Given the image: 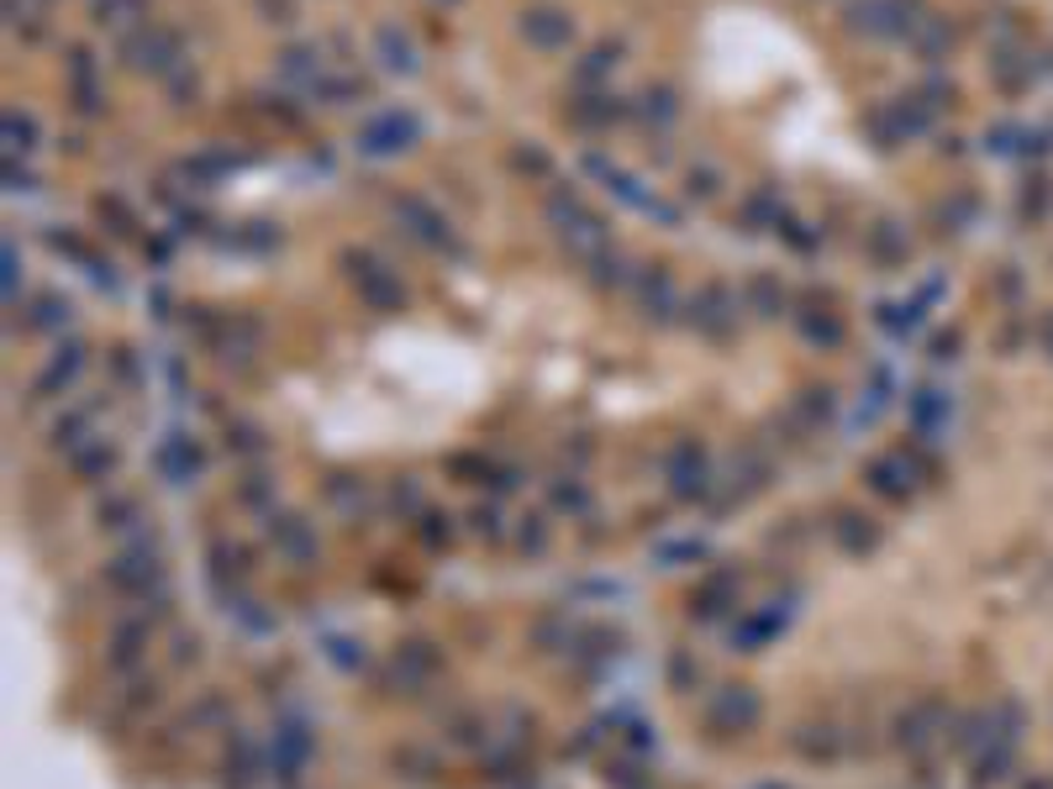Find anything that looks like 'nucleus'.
<instances>
[{
  "instance_id": "34",
  "label": "nucleus",
  "mask_w": 1053,
  "mask_h": 789,
  "mask_svg": "<svg viewBox=\"0 0 1053 789\" xmlns=\"http://www.w3.org/2000/svg\"><path fill=\"white\" fill-rule=\"evenodd\" d=\"M743 301H748V311H759V316H780V311H785V285H780L774 274H748Z\"/></svg>"
},
{
  "instance_id": "6",
  "label": "nucleus",
  "mask_w": 1053,
  "mask_h": 789,
  "mask_svg": "<svg viewBox=\"0 0 1053 789\" xmlns=\"http://www.w3.org/2000/svg\"><path fill=\"white\" fill-rule=\"evenodd\" d=\"M580 164H585V175H595V179H601V185H606V190H612V196L622 200V206H633V211H648V217H658V221H664V227H675V221H680V217H675V211H669V206H664V200H658V196H648V190H643V185H637V179L627 175L622 164H612V158H606V154H585V158H580Z\"/></svg>"
},
{
  "instance_id": "58",
  "label": "nucleus",
  "mask_w": 1053,
  "mask_h": 789,
  "mask_svg": "<svg viewBox=\"0 0 1053 789\" xmlns=\"http://www.w3.org/2000/svg\"><path fill=\"white\" fill-rule=\"evenodd\" d=\"M6 190H11V196L22 190V196H27V190H38V179L27 175V169H17V158H6Z\"/></svg>"
},
{
  "instance_id": "25",
  "label": "nucleus",
  "mask_w": 1053,
  "mask_h": 789,
  "mask_svg": "<svg viewBox=\"0 0 1053 789\" xmlns=\"http://www.w3.org/2000/svg\"><path fill=\"white\" fill-rule=\"evenodd\" d=\"M864 253H869L879 269H896V263H906V253H911L906 227H900V221H875V227L864 232Z\"/></svg>"
},
{
  "instance_id": "1",
  "label": "nucleus",
  "mask_w": 1053,
  "mask_h": 789,
  "mask_svg": "<svg viewBox=\"0 0 1053 789\" xmlns=\"http://www.w3.org/2000/svg\"><path fill=\"white\" fill-rule=\"evenodd\" d=\"M106 585L116 595H127V600H137L143 606V616L148 611H164V600H169V585H164V564H158V548L148 543V537H137L132 548H122L116 558L106 564Z\"/></svg>"
},
{
  "instance_id": "33",
  "label": "nucleus",
  "mask_w": 1053,
  "mask_h": 789,
  "mask_svg": "<svg viewBox=\"0 0 1053 789\" xmlns=\"http://www.w3.org/2000/svg\"><path fill=\"white\" fill-rule=\"evenodd\" d=\"M90 438H95V406H74V411L53 421V448H64V453H74Z\"/></svg>"
},
{
  "instance_id": "20",
  "label": "nucleus",
  "mask_w": 1053,
  "mask_h": 789,
  "mask_svg": "<svg viewBox=\"0 0 1053 789\" xmlns=\"http://www.w3.org/2000/svg\"><path fill=\"white\" fill-rule=\"evenodd\" d=\"M637 306L648 311L654 322H675V311H680V290H675V280H669V269H643L637 274Z\"/></svg>"
},
{
  "instance_id": "56",
  "label": "nucleus",
  "mask_w": 1053,
  "mask_h": 789,
  "mask_svg": "<svg viewBox=\"0 0 1053 789\" xmlns=\"http://www.w3.org/2000/svg\"><path fill=\"white\" fill-rule=\"evenodd\" d=\"M511 164H517V169H526V175H549V154H543V148H517V154H511Z\"/></svg>"
},
{
  "instance_id": "51",
  "label": "nucleus",
  "mask_w": 1053,
  "mask_h": 789,
  "mask_svg": "<svg viewBox=\"0 0 1053 789\" xmlns=\"http://www.w3.org/2000/svg\"><path fill=\"white\" fill-rule=\"evenodd\" d=\"M517 548H522V553H543V548H549V526H543V516H522V526H517Z\"/></svg>"
},
{
  "instance_id": "49",
  "label": "nucleus",
  "mask_w": 1053,
  "mask_h": 789,
  "mask_svg": "<svg viewBox=\"0 0 1053 789\" xmlns=\"http://www.w3.org/2000/svg\"><path fill=\"white\" fill-rule=\"evenodd\" d=\"M938 411H943L938 390H917V394H911V421H917V432H932V427H938Z\"/></svg>"
},
{
  "instance_id": "2",
  "label": "nucleus",
  "mask_w": 1053,
  "mask_h": 789,
  "mask_svg": "<svg viewBox=\"0 0 1053 789\" xmlns=\"http://www.w3.org/2000/svg\"><path fill=\"white\" fill-rule=\"evenodd\" d=\"M549 221H553V232L564 238V248H570L580 263H595L606 248H612V227L595 217V211L574 196V190H553V196H549Z\"/></svg>"
},
{
  "instance_id": "54",
  "label": "nucleus",
  "mask_w": 1053,
  "mask_h": 789,
  "mask_svg": "<svg viewBox=\"0 0 1053 789\" xmlns=\"http://www.w3.org/2000/svg\"><path fill=\"white\" fill-rule=\"evenodd\" d=\"M469 526L480 532L484 543H501V516H496V505H475V511H469Z\"/></svg>"
},
{
  "instance_id": "7",
  "label": "nucleus",
  "mask_w": 1053,
  "mask_h": 789,
  "mask_svg": "<svg viewBox=\"0 0 1053 789\" xmlns=\"http://www.w3.org/2000/svg\"><path fill=\"white\" fill-rule=\"evenodd\" d=\"M664 480L675 490V501H706L711 495V463H706V448L696 438H680L664 459Z\"/></svg>"
},
{
  "instance_id": "44",
  "label": "nucleus",
  "mask_w": 1053,
  "mask_h": 789,
  "mask_svg": "<svg viewBox=\"0 0 1053 789\" xmlns=\"http://www.w3.org/2000/svg\"><path fill=\"white\" fill-rule=\"evenodd\" d=\"M917 322H921V306H911V301H890V306H879V327L890 332V337H906Z\"/></svg>"
},
{
  "instance_id": "18",
  "label": "nucleus",
  "mask_w": 1053,
  "mask_h": 789,
  "mask_svg": "<svg viewBox=\"0 0 1053 789\" xmlns=\"http://www.w3.org/2000/svg\"><path fill=\"white\" fill-rule=\"evenodd\" d=\"M116 463H122V448H116L106 432H95L90 442H80V448L69 453V474L80 484H106L111 474H116Z\"/></svg>"
},
{
  "instance_id": "22",
  "label": "nucleus",
  "mask_w": 1053,
  "mask_h": 789,
  "mask_svg": "<svg viewBox=\"0 0 1053 789\" xmlns=\"http://www.w3.org/2000/svg\"><path fill=\"white\" fill-rule=\"evenodd\" d=\"M69 95H74L80 116H101V80H95V53L90 48L69 53Z\"/></svg>"
},
{
  "instance_id": "29",
  "label": "nucleus",
  "mask_w": 1053,
  "mask_h": 789,
  "mask_svg": "<svg viewBox=\"0 0 1053 789\" xmlns=\"http://www.w3.org/2000/svg\"><path fill=\"white\" fill-rule=\"evenodd\" d=\"M438 663H442V658H438V648H432V642H406V648L395 653L390 669H395V680H400V684H427Z\"/></svg>"
},
{
  "instance_id": "40",
  "label": "nucleus",
  "mask_w": 1053,
  "mask_h": 789,
  "mask_svg": "<svg viewBox=\"0 0 1053 789\" xmlns=\"http://www.w3.org/2000/svg\"><path fill=\"white\" fill-rule=\"evenodd\" d=\"M280 69H285L290 80H306V85H316V80H322V53H316V48H306V43H295V48H285V53H280Z\"/></svg>"
},
{
  "instance_id": "52",
  "label": "nucleus",
  "mask_w": 1053,
  "mask_h": 789,
  "mask_svg": "<svg viewBox=\"0 0 1053 789\" xmlns=\"http://www.w3.org/2000/svg\"><path fill=\"white\" fill-rule=\"evenodd\" d=\"M669 680H675V690H696L701 684V663L690 653H675L669 658Z\"/></svg>"
},
{
  "instance_id": "23",
  "label": "nucleus",
  "mask_w": 1053,
  "mask_h": 789,
  "mask_svg": "<svg viewBox=\"0 0 1053 789\" xmlns=\"http://www.w3.org/2000/svg\"><path fill=\"white\" fill-rule=\"evenodd\" d=\"M833 537H837V548L858 558V553L879 548V522L869 516V511H848V505H843V511L833 516Z\"/></svg>"
},
{
  "instance_id": "30",
  "label": "nucleus",
  "mask_w": 1053,
  "mask_h": 789,
  "mask_svg": "<svg viewBox=\"0 0 1053 789\" xmlns=\"http://www.w3.org/2000/svg\"><path fill=\"white\" fill-rule=\"evenodd\" d=\"M785 627V611H759V616H743L738 627H732V653H759L769 637Z\"/></svg>"
},
{
  "instance_id": "8",
  "label": "nucleus",
  "mask_w": 1053,
  "mask_h": 789,
  "mask_svg": "<svg viewBox=\"0 0 1053 789\" xmlns=\"http://www.w3.org/2000/svg\"><path fill=\"white\" fill-rule=\"evenodd\" d=\"M395 221L411 232L417 242H427V248H438V253H463L459 232H453V221L442 217L438 206H427L421 196H395Z\"/></svg>"
},
{
  "instance_id": "27",
  "label": "nucleus",
  "mask_w": 1053,
  "mask_h": 789,
  "mask_svg": "<svg viewBox=\"0 0 1053 789\" xmlns=\"http://www.w3.org/2000/svg\"><path fill=\"white\" fill-rule=\"evenodd\" d=\"M795 327H801V337L812 343V348H843V337H848V327H843V316L837 311H795Z\"/></svg>"
},
{
  "instance_id": "36",
  "label": "nucleus",
  "mask_w": 1053,
  "mask_h": 789,
  "mask_svg": "<svg viewBox=\"0 0 1053 789\" xmlns=\"http://www.w3.org/2000/svg\"><path fill=\"white\" fill-rule=\"evenodd\" d=\"M95 516H101V526H106V532H137V526L148 522V516H143V501H137V495H106Z\"/></svg>"
},
{
  "instance_id": "47",
  "label": "nucleus",
  "mask_w": 1053,
  "mask_h": 789,
  "mask_svg": "<svg viewBox=\"0 0 1053 789\" xmlns=\"http://www.w3.org/2000/svg\"><path fill=\"white\" fill-rule=\"evenodd\" d=\"M549 495H553V505H559V511H574V516H585V511H591V490H585L580 480H570V484L553 480Z\"/></svg>"
},
{
  "instance_id": "28",
  "label": "nucleus",
  "mask_w": 1053,
  "mask_h": 789,
  "mask_svg": "<svg viewBox=\"0 0 1053 789\" xmlns=\"http://www.w3.org/2000/svg\"><path fill=\"white\" fill-rule=\"evenodd\" d=\"M90 22L111 27V32H137L148 22V0H95L90 6Z\"/></svg>"
},
{
  "instance_id": "43",
  "label": "nucleus",
  "mask_w": 1053,
  "mask_h": 789,
  "mask_svg": "<svg viewBox=\"0 0 1053 789\" xmlns=\"http://www.w3.org/2000/svg\"><path fill=\"white\" fill-rule=\"evenodd\" d=\"M238 501L248 505V511H274V480H263V474H242V484H238Z\"/></svg>"
},
{
  "instance_id": "37",
  "label": "nucleus",
  "mask_w": 1053,
  "mask_h": 789,
  "mask_svg": "<svg viewBox=\"0 0 1053 789\" xmlns=\"http://www.w3.org/2000/svg\"><path fill=\"white\" fill-rule=\"evenodd\" d=\"M0 127H6V154H11V158H17V154H32V148H38V116H32V111L11 106Z\"/></svg>"
},
{
  "instance_id": "41",
  "label": "nucleus",
  "mask_w": 1053,
  "mask_h": 789,
  "mask_svg": "<svg viewBox=\"0 0 1053 789\" xmlns=\"http://www.w3.org/2000/svg\"><path fill=\"white\" fill-rule=\"evenodd\" d=\"M69 316H74V306H69L64 295H38L27 322H32L38 332H59V327H69Z\"/></svg>"
},
{
  "instance_id": "15",
  "label": "nucleus",
  "mask_w": 1053,
  "mask_h": 789,
  "mask_svg": "<svg viewBox=\"0 0 1053 789\" xmlns=\"http://www.w3.org/2000/svg\"><path fill=\"white\" fill-rule=\"evenodd\" d=\"M311 747H316V737H311L306 722H285L274 726V743H269V768L280 774V785H295V774L306 768Z\"/></svg>"
},
{
  "instance_id": "9",
  "label": "nucleus",
  "mask_w": 1053,
  "mask_h": 789,
  "mask_svg": "<svg viewBox=\"0 0 1053 789\" xmlns=\"http://www.w3.org/2000/svg\"><path fill=\"white\" fill-rule=\"evenodd\" d=\"M759 716H764V701H759V690H748V684H722V690L711 695V705H706V726L722 732V737L753 732Z\"/></svg>"
},
{
  "instance_id": "17",
  "label": "nucleus",
  "mask_w": 1053,
  "mask_h": 789,
  "mask_svg": "<svg viewBox=\"0 0 1053 789\" xmlns=\"http://www.w3.org/2000/svg\"><path fill=\"white\" fill-rule=\"evenodd\" d=\"M154 463L169 484H196L200 469H206V453H200V442L190 438V432H169V438L154 448Z\"/></svg>"
},
{
  "instance_id": "12",
  "label": "nucleus",
  "mask_w": 1053,
  "mask_h": 789,
  "mask_svg": "<svg viewBox=\"0 0 1053 789\" xmlns=\"http://www.w3.org/2000/svg\"><path fill=\"white\" fill-rule=\"evenodd\" d=\"M690 327L701 332V337H732V327H738V295L727 285H701L696 290V301H690Z\"/></svg>"
},
{
  "instance_id": "35",
  "label": "nucleus",
  "mask_w": 1053,
  "mask_h": 789,
  "mask_svg": "<svg viewBox=\"0 0 1053 789\" xmlns=\"http://www.w3.org/2000/svg\"><path fill=\"white\" fill-rule=\"evenodd\" d=\"M932 716H943V705H938V701H917L911 711H900V716H896V743L900 747H921L927 737H932V732H927V722H932Z\"/></svg>"
},
{
  "instance_id": "11",
  "label": "nucleus",
  "mask_w": 1053,
  "mask_h": 789,
  "mask_svg": "<svg viewBox=\"0 0 1053 789\" xmlns=\"http://www.w3.org/2000/svg\"><path fill=\"white\" fill-rule=\"evenodd\" d=\"M843 22L864 32V38H906L911 32V6L906 0H848L843 6Z\"/></svg>"
},
{
  "instance_id": "46",
  "label": "nucleus",
  "mask_w": 1053,
  "mask_h": 789,
  "mask_svg": "<svg viewBox=\"0 0 1053 789\" xmlns=\"http://www.w3.org/2000/svg\"><path fill=\"white\" fill-rule=\"evenodd\" d=\"M227 448H232V453H242V459H263V453H269L263 432H259V427H248V421L227 427Z\"/></svg>"
},
{
  "instance_id": "14",
  "label": "nucleus",
  "mask_w": 1053,
  "mask_h": 789,
  "mask_svg": "<svg viewBox=\"0 0 1053 789\" xmlns=\"http://www.w3.org/2000/svg\"><path fill=\"white\" fill-rule=\"evenodd\" d=\"M522 38L538 53H564L574 43V17L559 6H526L522 11Z\"/></svg>"
},
{
  "instance_id": "5",
  "label": "nucleus",
  "mask_w": 1053,
  "mask_h": 789,
  "mask_svg": "<svg viewBox=\"0 0 1053 789\" xmlns=\"http://www.w3.org/2000/svg\"><path fill=\"white\" fill-rule=\"evenodd\" d=\"M417 143H421L417 111H400V106L379 111V116H369V122L358 127V154H369V158H395V154H406V148H417Z\"/></svg>"
},
{
  "instance_id": "63",
  "label": "nucleus",
  "mask_w": 1053,
  "mask_h": 789,
  "mask_svg": "<svg viewBox=\"0 0 1053 789\" xmlns=\"http://www.w3.org/2000/svg\"><path fill=\"white\" fill-rule=\"evenodd\" d=\"M285 789H290V785H285Z\"/></svg>"
},
{
  "instance_id": "21",
  "label": "nucleus",
  "mask_w": 1053,
  "mask_h": 789,
  "mask_svg": "<svg viewBox=\"0 0 1053 789\" xmlns=\"http://www.w3.org/2000/svg\"><path fill=\"white\" fill-rule=\"evenodd\" d=\"M732 606H738V574L717 569L701 579V590L690 600V616H696V621H717V616H727Z\"/></svg>"
},
{
  "instance_id": "53",
  "label": "nucleus",
  "mask_w": 1053,
  "mask_h": 789,
  "mask_svg": "<svg viewBox=\"0 0 1053 789\" xmlns=\"http://www.w3.org/2000/svg\"><path fill=\"white\" fill-rule=\"evenodd\" d=\"M101 217H111V232H122V238H132V227H137V217L116 196H101Z\"/></svg>"
},
{
  "instance_id": "39",
  "label": "nucleus",
  "mask_w": 1053,
  "mask_h": 789,
  "mask_svg": "<svg viewBox=\"0 0 1053 789\" xmlns=\"http://www.w3.org/2000/svg\"><path fill=\"white\" fill-rule=\"evenodd\" d=\"M612 69H616V43H601V48H591V53L574 64V85L591 90V85H601Z\"/></svg>"
},
{
  "instance_id": "26",
  "label": "nucleus",
  "mask_w": 1053,
  "mask_h": 789,
  "mask_svg": "<svg viewBox=\"0 0 1053 789\" xmlns=\"http://www.w3.org/2000/svg\"><path fill=\"white\" fill-rule=\"evenodd\" d=\"M253 779H259V747H253V737L232 732V747H227V758H221V785L248 789Z\"/></svg>"
},
{
  "instance_id": "42",
  "label": "nucleus",
  "mask_w": 1053,
  "mask_h": 789,
  "mask_svg": "<svg viewBox=\"0 0 1053 789\" xmlns=\"http://www.w3.org/2000/svg\"><path fill=\"white\" fill-rule=\"evenodd\" d=\"M643 116H648V122H658V127H669V122L680 116V101H675V90H669V85L643 90Z\"/></svg>"
},
{
  "instance_id": "13",
  "label": "nucleus",
  "mask_w": 1053,
  "mask_h": 789,
  "mask_svg": "<svg viewBox=\"0 0 1053 789\" xmlns=\"http://www.w3.org/2000/svg\"><path fill=\"white\" fill-rule=\"evenodd\" d=\"M917 463L906 459V453H879V459H869L864 463V484L875 490L879 501H911L917 495Z\"/></svg>"
},
{
  "instance_id": "3",
  "label": "nucleus",
  "mask_w": 1053,
  "mask_h": 789,
  "mask_svg": "<svg viewBox=\"0 0 1053 789\" xmlns=\"http://www.w3.org/2000/svg\"><path fill=\"white\" fill-rule=\"evenodd\" d=\"M122 59H127V69H137V74L175 80L179 69H185V38L164 22H143L137 32L122 38Z\"/></svg>"
},
{
  "instance_id": "45",
  "label": "nucleus",
  "mask_w": 1053,
  "mask_h": 789,
  "mask_svg": "<svg viewBox=\"0 0 1053 789\" xmlns=\"http://www.w3.org/2000/svg\"><path fill=\"white\" fill-rule=\"evenodd\" d=\"M417 537L427 543V548H448V543H453V516H448V511H442V516L438 511H421Z\"/></svg>"
},
{
  "instance_id": "60",
  "label": "nucleus",
  "mask_w": 1053,
  "mask_h": 789,
  "mask_svg": "<svg viewBox=\"0 0 1053 789\" xmlns=\"http://www.w3.org/2000/svg\"><path fill=\"white\" fill-rule=\"evenodd\" d=\"M175 658H179V663H196V658H200V637H185V632H179V637H175Z\"/></svg>"
},
{
  "instance_id": "50",
  "label": "nucleus",
  "mask_w": 1053,
  "mask_h": 789,
  "mask_svg": "<svg viewBox=\"0 0 1053 789\" xmlns=\"http://www.w3.org/2000/svg\"><path fill=\"white\" fill-rule=\"evenodd\" d=\"M591 274H595V285H627V263H622L616 248H606V253L591 263Z\"/></svg>"
},
{
  "instance_id": "24",
  "label": "nucleus",
  "mask_w": 1053,
  "mask_h": 789,
  "mask_svg": "<svg viewBox=\"0 0 1053 789\" xmlns=\"http://www.w3.org/2000/svg\"><path fill=\"white\" fill-rule=\"evenodd\" d=\"M374 53H379V64L390 69V74H417V43H411L395 22L374 27Z\"/></svg>"
},
{
  "instance_id": "57",
  "label": "nucleus",
  "mask_w": 1053,
  "mask_h": 789,
  "mask_svg": "<svg viewBox=\"0 0 1053 789\" xmlns=\"http://www.w3.org/2000/svg\"><path fill=\"white\" fill-rule=\"evenodd\" d=\"M685 185H690V196H701V200H711V196H717V190H722V185H717V175H711V169H690V175H685Z\"/></svg>"
},
{
  "instance_id": "38",
  "label": "nucleus",
  "mask_w": 1053,
  "mask_h": 789,
  "mask_svg": "<svg viewBox=\"0 0 1053 789\" xmlns=\"http://www.w3.org/2000/svg\"><path fill=\"white\" fill-rule=\"evenodd\" d=\"M837 411V394L833 390H801L795 394V421L806 427V432H816V427H827Z\"/></svg>"
},
{
  "instance_id": "16",
  "label": "nucleus",
  "mask_w": 1053,
  "mask_h": 789,
  "mask_svg": "<svg viewBox=\"0 0 1053 789\" xmlns=\"http://www.w3.org/2000/svg\"><path fill=\"white\" fill-rule=\"evenodd\" d=\"M263 526H269V543L285 553V564H295V569L316 564V532H311V522L290 516V511H269Z\"/></svg>"
},
{
  "instance_id": "19",
  "label": "nucleus",
  "mask_w": 1053,
  "mask_h": 789,
  "mask_svg": "<svg viewBox=\"0 0 1053 789\" xmlns=\"http://www.w3.org/2000/svg\"><path fill=\"white\" fill-rule=\"evenodd\" d=\"M80 374H85V348H80V343H64V348H59L43 369H38L32 394H38V400H53V394L74 390V385H80Z\"/></svg>"
},
{
  "instance_id": "61",
  "label": "nucleus",
  "mask_w": 1053,
  "mask_h": 789,
  "mask_svg": "<svg viewBox=\"0 0 1053 789\" xmlns=\"http://www.w3.org/2000/svg\"><path fill=\"white\" fill-rule=\"evenodd\" d=\"M6 295L17 301V242H6Z\"/></svg>"
},
{
  "instance_id": "62",
  "label": "nucleus",
  "mask_w": 1053,
  "mask_h": 789,
  "mask_svg": "<svg viewBox=\"0 0 1053 789\" xmlns=\"http://www.w3.org/2000/svg\"><path fill=\"white\" fill-rule=\"evenodd\" d=\"M953 348H959V337H938V343H932V358H953Z\"/></svg>"
},
{
  "instance_id": "31",
  "label": "nucleus",
  "mask_w": 1053,
  "mask_h": 789,
  "mask_svg": "<svg viewBox=\"0 0 1053 789\" xmlns=\"http://www.w3.org/2000/svg\"><path fill=\"white\" fill-rule=\"evenodd\" d=\"M790 747H795L806 764H833L837 753H843V737H837V726H801V732L790 737Z\"/></svg>"
},
{
  "instance_id": "55",
  "label": "nucleus",
  "mask_w": 1053,
  "mask_h": 789,
  "mask_svg": "<svg viewBox=\"0 0 1053 789\" xmlns=\"http://www.w3.org/2000/svg\"><path fill=\"white\" fill-rule=\"evenodd\" d=\"M448 737H453V743H463V747H480L484 743V722H480V716H459V722L448 726Z\"/></svg>"
},
{
  "instance_id": "48",
  "label": "nucleus",
  "mask_w": 1053,
  "mask_h": 789,
  "mask_svg": "<svg viewBox=\"0 0 1053 789\" xmlns=\"http://www.w3.org/2000/svg\"><path fill=\"white\" fill-rule=\"evenodd\" d=\"M390 764L406 768V779H417V785H427V779H432V758H427V753H417V747H395Z\"/></svg>"
},
{
  "instance_id": "32",
  "label": "nucleus",
  "mask_w": 1053,
  "mask_h": 789,
  "mask_svg": "<svg viewBox=\"0 0 1053 789\" xmlns=\"http://www.w3.org/2000/svg\"><path fill=\"white\" fill-rule=\"evenodd\" d=\"M570 116L580 122V127H612V122H622V116H627V106H616V95L585 90V95H574Z\"/></svg>"
},
{
  "instance_id": "10",
  "label": "nucleus",
  "mask_w": 1053,
  "mask_h": 789,
  "mask_svg": "<svg viewBox=\"0 0 1053 789\" xmlns=\"http://www.w3.org/2000/svg\"><path fill=\"white\" fill-rule=\"evenodd\" d=\"M148 642H154V621L148 616H116L106 637V663L111 674H137L148 663Z\"/></svg>"
},
{
  "instance_id": "4",
  "label": "nucleus",
  "mask_w": 1053,
  "mask_h": 789,
  "mask_svg": "<svg viewBox=\"0 0 1053 789\" xmlns=\"http://www.w3.org/2000/svg\"><path fill=\"white\" fill-rule=\"evenodd\" d=\"M343 274H348V285L358 290L364 306H374V311L406 306V290L395 280V269H385V263L374 259V253H364V248H348V253H343Z\"/></svg>"
},
{
  "instance_id": "59",
  "label": "nucleus",
  "mask_w": 1053,
  "mask_h": 789,
  "mask_svg": "<svg viewBox=\"0 0 1053 789\" xmlns=\"http://www.w3.org/2000/svg\"><path fill=\"white\" fill-rule=\"evenodd\" d=\"M259 11H263V22H290V17H295L290 0H259Z\"/></svg>"
}]
</instances>
